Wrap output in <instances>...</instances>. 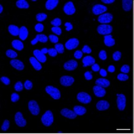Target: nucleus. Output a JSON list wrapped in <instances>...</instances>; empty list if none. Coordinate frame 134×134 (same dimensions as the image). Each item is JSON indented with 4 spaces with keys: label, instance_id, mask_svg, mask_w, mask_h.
<instances>
[{
    "label": "nucleus",
    "instance_id": "nucleus-1",
    "mask_svg": "<svg viewBox=\"0 0 134 134\" xmlns=\"http://www.w3.org/2000/svg\"><path fill=\"white\" fill-rule=\"evenodd\" d=\"M41 122L46 127H49L53 123V113L50 110H47L41 117Z\"/></svg>",
    "mask_w": 134,
    "mask_h": 134
},
{
    "label": "nucleus",
    "instance_id": "nucleus-2",
    "mask_svg": "<svg viewBox=\"0 0 134 134\" xmlns=\"http://www.w3.org/2000/svg\"><path fill=\"white\" fill-rule=\"evenodd\" d=\"M45 90L46 93L54 99H59L61 97V93L58 88H54L52 86H48L45 88Z\"/></svg>",
    "mask_w": 134,
    "mask_h": 134
},
{
    "label": "nucleus",
    "instance_id": "nucleus-3",
    "mask_svg": "<svg viewBox=\"0 0 134 134\" xmlns=\"http://www.w3.org/2000/svg\"><path fill=\"white\" fill-rule=\"evenodd\" d=\"M97 31L100 34L109 35L113 31V27L108 24H101L97 27Z\"/></svg>",
    "mask_w": 134,
    "mask_h": 134
},
{
    "label": "nucleus",
    "instance_id": "nucleus-4",
    "mask_svg": "<svg viewBox=\"0 0 134 134\" xmlns=\"http://www.w3.org/2000/svg\"><path fill=\"white\" fill-rule=\"evenodd\" d=\"M77 100L79 102L84 104H88L92 101V97L85 92H80L77 96Z\"/></svg>",
    "mask_w": 134,
    "mask_h": 134
},
{
    "label": "nucleus",
    "instance_id": "nucleus-5",
    "mask_svg": "<svg viewBox=\"0 0 134 134\" xmlns=\"http://www.w3.org/2000/svg\"><path fill=\"white\" fill-rule=\"evenodd\" d=\"M117 105L118 109L120 110H124L126 106V97L124 94H117Z\"/></svg>",
    "mask_w": 134,
    "mask_h": 134
},
{
    "label": "nucleus",
    "instance_id": "nucleus-6",
    "mask_svg": "<svg viewBox=\"0 0 134 134\" xmlns=\"http://www.w3.org/2000/svg\"><path fill=\"white\" fill-rule=\"evenodd\" d=\"M113 16L111 13H105L101 14L98 18L99 23L101 24H108L113 21Z\"/></svg>",
    "mask_w": 134,
    "mask_h": 134
},
{
    "label": "nucleus",
    "instance_id": "nucleus-7",
    "mask_svg": "<svg viewBox=\"0 0 134 134\" xmlns=\"http://www.w3.org/2000/svg\"><path fill=\"white\" fill-rule=\"evenodd\" d=\"M28 109L34 115H37L40 113V107L35 101H30L28 102Z\"/></svg>",
    "mask_w": 134,
    "mask_h": 134
},
{
    "label": "nucleus",
    "instance_id": "nucleus-8",
    "mask_svg": "<svg viewBox=\"0 0 134 134\" xmlns=\"http://www.w3.org/2000/svg\"><path fill=\"white\" fill-rule=\"evenodd\" d=\"M15 122L16 124L19 127H25L26 125L27 122L25 120L24 117H23L22 114L20 112H18L15 114Z\"/></svg>",
    "mask_w": 134,
    "mask_h": 134
},
{
    "label": "nucleus",
    "instance_id": "nucleus-9",
    "mask_svg": "<svg viewBox=\"0 0 134 134\" xmlns=\"http://www.w3.org/2000/svg\"><path fill=\"white\" fill-rule=\"evenodd\" d=\"M64 11L67 15H72L75 13V8L74 7L73 3L69 1V2L65 4V5L64 6Z\"/></svg>",
    "mask_w": 134,
    "mask_h": 134
},
{
    "label": "nucleus",
    "instance_id": "nucleus-10",
    "mask_svg": "<svg viewBox=\"0 0 134 134\" xmlns=\"http://www.w3.org/2000/svg\"><path fill=\"white\" fill-rule=\"evenodd\" d=\"M79 44V41L77 39L72 38L67 40V42L65 44V47L68 50H73V49L77 47Z\"/></svg>",
    "mask_w": 134,
    "mask_h": 134
},
{
    "label": "nucleus",
    "instance_id": "nucleus-11",
    "mask_svg": "<svg viewBox=\"0 0 134 134\" xmlns=\"http://www.w3.org/2000/svg\"><path fill=\"white\" fill-rule=\"evenodd\" d=\"M107 8L105 6L102 5H95L92 8V12L95 15H98V14H103V13L106 12L107 11Z\"/></svg>",
    "mask_w": 134,
    "mask_h": 134
},
{
    "label": "nucleus",
    "instance_id": "nucleus-12",
    "mask_svg": "<svg viewBox=\"0 0 134 134\" xmlns=\"http://www.w3.org/2000/svg\"><path fill=\"white\" fill-rule=\"evenodd\" d=\"M61 84L64 86H70L74 82V79L69 76H63L60 79Z\"/></svg>",
    "mask_w": 134,
    "mask_h": 134
},
{
    "label": "nucleus",
    "instance_id": "nucleus-13",
    "mask_svg": "<svg viewBox=\"0 0 134 134\" xmlns=\"http://www.w3.org/2000/svg\"><path fill=\"white\" fill-rule=\"evenodd\" d=\"M61 114L65 117L69 118V119H75L77 117V114L74 111L69 110L68 109H63L61 110Z\"/></svg>",
    "mask_w": 134,
    "mask_h": 134
},
{
    "label": "nucleus",
    "instance_id": "nucleus-14",
    "mask_svg": "<svg viewBox=\"0 0 134 134\" xmlns=\"http://www.w3.org/2000/svg\"><path fill=\"white\" fill-rule=\"evenodd\" d=\"M78 66L77 62L74 60H71L68 61V62H66L64 65V68L65 70H68V71H72V70H75Z\"/></svg>",
    "mask_w": 134,
    "mask_h": 134
},
{
    "label": "nucleus",
    "instance_id": "nucleus-15",
    "mask_svg": "<svg viewBox=\"0 0 134 134\" xmlns=\"http://www.w3.org/2000/svg\"><path fill=\"white\" fill-rule=\"evenodd\" d=\"M93 92L95 95L98 97H102L106 94V90L104 89V88L98 85L93 87Z\"/></svg>",
    "mask_w": 134,
    "mask_h": 134
},
{
    "label": "nucleus",
    "instance_id": "nucleus-16",
    "mask_svg": "<svg viewBox=\"0 0 134 134\" xmlns=\"http://www.w3.org/2000/svg\"><path fill=\"white\" fill-rule=\"evenodd\" d=\"M33 55L40 62L45 63L46 61V57L45 55V54L41 52V50H35L33 51Z\"/></svg>",
    "mask_w": 134,
    "mask_h": 134
},
{
    "label": "nucleus",
    "instance_id": "nucleus-17",
    "mask_svg": "<svg viewBox=\"0 0 134 134\" xmlns=\"http://www.w3.org/2000/svg\"><path fill=\"white\" fill-rule=\"evenodd\" d=\"M82 62L84 63L83 67H86L94 65L95 63V60L92 56H86L83 58Z\"/></svg>",
    "mask_w": 134,
    "mask_h": 134
},
{
    "label": "nucleus",
    "instance_id": "nucleus-18",
    "mask_svg": "<svg viewBox=\"0 0 134 134\" xmlns=\"http://www.w3.org/2000/svg\"><path fill=\"white\" fill-rule=\"evenodd\" d=\"M110 107V103L108 101H100L97 102V108L99 110H107Z\"/></svg>",
    "mask_w": 134,
    "mask_h": 134
},
{
    "label": "nucleus",
    "instance_id": "nucleus-19",
    "mask_svg": "<svg viewBox=\"0 0 134 134\" xmlns=\"http://www.w3.org/2000/svg\"><path fill=\"white\" fill-rule=\"evenodd\" d=\"M10 63L14 68L18 70H22L24 68V65L23 64L22 62L18 60L13 59L10 62Z\"/></svg>",
    "mask_w": 134,
    "mask_h": 134
},
{
    "label": "nucleus",
    "instance_id": "nucleus-20",
    "mask_svg": "<svg viewBox=\"0 0 134 134\" xmlns=\"http://www.w3.org/2000/svg\"><path fill=\"white\" fill-rule=\"evenodd\" d=\"M104 42L107 47H113L115 44V40L111 35H106L104 37Z\"/></svg>",
    "mask_w": 134,
    "mask_h": 134
},
{
    "label": "nucleus",
    "instance_id": "nucleus-21",
    "mask_svg": "<svg viewBox=\"0 0 134 134\" xmlns=\"http://www.w3.org/2000/svg\"><path fill=\"white\" fill-rule=\"evenodd\" d=\"M96 84L103 88H107L110 85V82L107 79L105 78H99L96 80Z\"/></svg>",
    "mask_w": 134,
    "mask_h": 134
},
{
    "label": "nucleus",
    "instance_id": "nucleus-22",
    "mask_svg": "<svg viewBox=\"0 0 134 134\" xmlns=\"http://www.w3.org/2000/svg\"><path fill=\"white\" fill-rule=\"evenodd\" d=\"M59 1L58 0H48L46 3V8L48 10H52L56 7L57 5H58Z\"/></svg>",
    "mask_w": 134,
    "mask_h": 134
},
{
    "label": "nucleus",
    "instance_id": "nucleus-23",
    "mask_svg": "<svg viewBox=\"0 0 134 134\" xmlns=\"http://www.w3.org/2000/svg\"><path fill=\"white\" fill-rule=\"evenodd\" d=\"M30 62L31 64L33 66V67L36 70H40L41 69V68H42L40 62L35 57H30Z\"/></svg>",
    "mask_w": 134,
    "mask_h": 134
},
{
    "label": "nucleus",
    "instance_id": "nucleus-24",
    "mask_svg": "<svg viewBox=\"0 0 134 134\" xmlns=\"http://www.w3.org/2000/svg\"><path fill=\"white\" fill-rule=\"evenodd\" d=\"M132 0H123L122 1V8L125 11H129L132 8Z\"/></svg>",
    "mask_w": 134,
    "mask_h": 134
},
{
    "label": "nucleus",
    "instance_id": "nucleus-25",
    "mask_svg": "<svg viewBox=\"0 0 134 134\" xmlns=\"http://www.w3.org/2000/svg\"><path fill=\"white\" fill-rule=\"evenodd\" d=\"M28 32L27 29L25 26H22L20 28V32H19V37L21 40H25L28 37Z\"/></svg>",
    "mask_w": 134,
    "mask_h": 134
},
{
    "label": "nucleus",
    "instance_id": "nucleus-26",
    "mask_svg": "<svg viewBox=\"0 0 134 134\" xmlns=\"http://www.w3.org/2000/svg\"><path fill=\"white\" fill-rule=\"evenodd\" d=\"M8 31L11 35L14 36H17L19 35L20 29L17 26L14 25H10L8 27Z\"/></svg>",
    "mask_w": 134,
    "mask_h": 134
},
{
    "label": "nucleus",
    "instance_id": "nucleus-27",
    "mask_svg": "<svg viewBox=\"0 0 134 134\" xmlns=\"http://www.w3.org/2000/svg\"><path fill=\"white\" fill-rule=\"evenodd\" d=\"M74 111L79 115H82L87 112V109L81 106H76L74 107Z\"/></svg>",
    "mask_w": 134,
    "mask_h": 134
},
{
    "label": "nucleus",
    "instance_id": "nucleus-28",
    "mask_svg": "<svg viewBox=\"0 0 134 134\" xmlns=\"http://www.w3.org/2000/svg\"><path fill=\"white\" fill-rule=\"evenodd\" d=\"M13 47L17 50H22L24 48V44L21 41L18 40H14L12 42Z\"/></svg>",
    "mask_w": 134,
    "mask_h": 134
},
{
    "label": "nucleus",
    "instance_id": "nucleus-29",
    "mask_svg": "<svg viewBox=\"0 0 134 134\" xmlns=\"http://www.w3.org/2000/svg\"><path fill=\"white\" fill-rule=\"evenodd\" d=\"M16 6L20 9H27L29 8V5L25 0H19L16 2Z\"/></svg>",
    "mask_w": 134,
    "mask_h": 134
},
{
    "label": "nucleus",
    "instance_id": "nucleus-30",
    "mask_svg": "<svg viewBox=\"0 0 134 134\" xmlns=\"http://www.w3.org/2000/svg\"><path fill=\"white\" fill-rule=\"evenodd\" d=\"M36 38L40 42L46 43L48 41V37L44 34H38L36 36Z\"/></svg>",
    "mask_w": 134,
    "mask_h": 134
},
{
    "label": "nucleus",
    "instance_id": "nucleus-31",
    "mask_svg": "<svg viewBox=\"0 0 134 134\" xmlns=\"http://www.w3.org/2000/svg\"><path fill=\"white\" fill-rule=\"evenodd\" d=\"M7 57H9L11 58H15L17 57V54L15 52L13 51L12 50H8L6 52Z\"/></svg>",
    "mask_w": 134,
    "mask_h": 134
},
{
    "label": "nucleus",
    "instance_id": "nucleus-32",
    "mask_svg": "<svg viewBox=\"0 0 134 134\" xmlns=\"http://www.w3.org/2000/svg\"><path fill=\"white\" fill-rule=\"evenodd\" d=\"M46 18H47V15L45 13H39L36 16V19L39 22L43 21L46 19Z\"/></svg>",
    "mask_w": 134,
    "mask_h": 134
},
{
    "label": "nucleus",
    "instance_id": "nucleus-33",
    "mask_svg": "<svg viewBox=\"0 0 134 134\" xmlns=\"http://www.w3.org/2000/svg\"><path fill=\"white\" fill-rule=\"evenodd\" d=\"M54 47H55V49L57 50L58 53H59V54H62L64 52V46L62 44H56Z\"/></svg>",
    "mask_w": 134,
    "mask_h": 134
},
{
    "label": "nucleus",
    "instance_id": "nucleus-34",
    "mask_svg": "<svg viewBox=\"0 0 134 134\" xmlns=\"http://www.w3.org/2000/svg\"><path fill=\"white\" fill-rule=\"evenodd\" d=\"M23 84L20 81L17 82L14 85V89L17 91H21L23 89Z\"/></svg>",
    "mask_w": 134,
    "mask_h": 134
},
{
    "label": "nucleus",
    "instance_id": "nucleus-35",
    "mask_svg": "<svg viewBox=\"0 0 134 134\" xmlns=\"http://www.w3.org/2000/svg\"><path fill=\"white\" fill-rule=\"evenodd\" d=\"M122 54L119 51H116L114 53L113 55V58L114 61H118L121 58Z\"/></svg>",
    "mask_w": 134,
    "mask_h": 134
},
{
    "label": "nucleus",
    "instance_id": "nucleus-36",
    "mask_svg": "<svg viewBox=\"0 0 134 134\" xmlns=\"http://www.w3.org/2000/svg\"><path fill=\"white\" fill-rule=\"evenodd\" d=\"M51 24L54 27H59L61 24V20L59 18H56L51 22Z\"/></svg>",
    "mask_w": 134,
    "mask_h": 134
},
{
    "label": "nucleus",
    "instance_id": "nucleus-37",
    "mask_svg": "<svg viewBox=\"0 0 134 134\" xmlns=\"http://www.w3.org/2000/svg\"><path fill=\"white\" fill-rule=\"evenodd\" d=\"M9 127V121L8 120H5L4 122H3L2 127H1V130L3 131L7 130V129Z\"/></svg>",
    "mask_w": 134,
    "mask_h": 134
},
{
    "label": "nucleus",
    "instance_id": "nucleus-38",
    "mask_svg": "<svg viewBox=\"0 0 134 134\" xmlns=\"http://www.w3.org/2000/svg\"><path fill=\"white\" fill-rule=\"evenodd\" d=\"M118 79L119 80L122 81H126L129 79V76L127 75L126 74H124V73H120L118 75Z\"/></svg>",
    "mask_w": 134,
    "mask_h": 134
},
{
    "label": "nucleus",
    "instance_id": "nucleus-39",
    "mask_svg": "<svg viewBox=\"0 0 134 134\" xmlns=\"http://www.w3.org/2000/svg\"><path fill=\"white\" fill-rule=\"evenodd\" d=\"M99 57L102 60H105L107 58V54L105 50H101L99 53Z\"/></svg>",
    "mask_w": 134,
    "mask_h": 134
},
{
    "label": "nucleus",
    "instance_id": "nucleus-40",
    "mask_svg": "<svg viewBox=\"0 0 134 134\" xmlns=\"http://www.w3.org/2000/svg\"><path fill=\"white\" fill-rule=\"evenodd\" d=\"M48 54L49 55L51 56V57H56V56L57 55L58 52H57V50H56L55 49H53V48H51V49H48Z\"/></svg>",
    "mask_w": 134,
    "mask_h": 134
},
{
    "label": "nucleus",
    "instance_id": "nucleus-41",
    "mask_svg": "<svg viewBox=\"0 0 134 134\" xmlns=\"http://www.w3.org/2000/svg\"><path fill=\"white\" fill-rule=\"evenodd\" d=\"M35 29L38 32H41L44 29V26L41 23H38L35 27Z\"/></svg>",
    "mask_w": 134,
    "mask_h": 134
},
{
    "label": "nucleus",
    "instance_id": "nucleus-42",
    "mask_svg": "<svg viewBox=\"0 0 134 134\" xmlns=\"http://www.w3.org/2000/svg\"><path fill=\"white\" fill-rule=\"evenodd\" d=\"M24 87L26 88L27 89L29 90V89H31L33 87V84H32V82L29 80H27L24 83Z\"/></svg>",
    "mask_w": 134,
    "mask_h": 134
},
{
    "label": "nucleus",
    "instance_id": "nucleus-43",
    "mask_svg": "<svg viewBox=\"0 0 134 134\" xmlns=\"http://www.w3.org/2000/svg\"><path fill=\"white\" fill-rule=\"evenodd\" d=\"M51 31H53V32L55 33L56 34L58 35V36L61 35V32H62V31H61V28H60V27H52Z\"/></svg>",
    "mask_w": 134,
    "mask_h": 134
},
{
    "label": "nucleus",
    "instance_id": "nucleus-44",
    "mask_svg": "<svg viewBox=\"0 0 134 134\" xmlns=\"http://www.w3.org/2000/svg\"><path fill=\"white\" fill-rule=\"evenodd\" d=\"M121 72L124 73H128L130 71L129 66L127 65H123L121 67Z\"/></svg>",
    "mask_w": 134,
    "mask_h": 134
},
{
    "label": "nucleus",
    "instance_id": "nucleus-45",
    "mask_svg": "<svg viewBox=\"0 0 134 134\" xmlns=\"http://www.w3.org/2000/svg\"><path fill=\"white\" fill-rule=\"evenodd\" d=\"M49 39L50 40V41L52 43H54V44H56V43L58 42V37L57 36H54V35H49Z\"/></svg>",
    "mask_w": 134,
    "mask_h": 134
},
{
    "label": "nucleus",
    "instance_id": "nucleus-46",
    "mask_svg": "<svg viewBox=\"0 0 134 134\" xmlns=\"http://www.w3.org/2000/svg\"><path fill=\"white\" fill-rule=\"evenodd\" d=\"M83 53L82 51H80V50H77L75 53H74V57L77 59H80V58L82 57Z\"/></svg>",
    "mask_w": 134,
    "mask_h": 134
},
{
    "label": "nucleus",
    "instance_id": "nucleus-47",
    "mask_svg": "<svg viewBox=\"0 0 134 134\" xmlns=\"http://www.w3.org/2000/svg\"><path fill=\"white\" fill-rule=\"evenodd\" d=\"M19 99V96L17 93H14L11 95V101L13 102H15Z\"/></svg>",
    "mask_w": 134,
    "mask_h": 134
},
{
    "label": "nucleus",
    "instance_id": "nucleus-48",
    "mask_svg": "<svg viewBox=\"0 0 134 134\" xmlns=\"http://www.w3.org/2000/svg\"><path fill=\"white\" fill-rule=\"evenodd\" d=\"M0 80L6 85H8V84H10V80L7 77H6V76H2Z\"/></svg>",
    "mask_w": 134,
    "mask_h": 134
},
{
    "label": "nucleus",
    "instance_id": "nucleus-49",
    "mask_svg": "<svg viewBox=\"0 0 134 134\" xmlns=\"http://www.w3.org/2000/svg\"><path fill=\"white\" fill-rule=\"evenodd\" d=\"M84 76H85V79L87 80H91L93 78L92 72H90V71H86L84 74Z\"/></svg>",
    "mask_w": 134,
    "mask_h": 134
},
{
    "label": "nucleus",
    "instance_id": "nucleus-50",
    "mask_svg": "<svg viewBox=\"0 0 134 134\" xmlns=\"http://www.w3.org/2000/svg\"><path fill=\"white\" fill-rule=\"evenodd\" d=\"M82 52L85 53V54H90L92 52V49L88 45H84V47L82 49Z\"/></svg>",
    "mask_w": 134,
    "mask_h": 134
},
{
    "label": "nucleus",
    "instance_id": "nucleus-51",
    "mask_svg": "<svg viewBox=\"0 0 134 134\" xmlns=\"http://www.w3.org/2000/svg\"><path fill=\"white\" fill-rule=\"evenodd\" d=\"M65 26L66 27V30L67 31H69L73 29V26H72V24L71 23H66L64 24Z\"/></svg>",
    "mask_w": 134,
    "mask_h": 134
},
{
    "label": "nucleus",
    "instance_id": "nucleus-52",
    "mask_svg": "<svg viewBox=\"0 0 134 134\" xmlns=\"http://www.w3.org/2000/svg\"><path fill=\"white\" fill-rule=\"evenodd\" d=\"M92 69L93 71H95V72H97V71H100V66H99L98 64H97V63H95L94 65H92Z\"/></svg>",
    "mask_w": 134,
    "mask_h": 134
},
{
    "label": "nucleus",
    "instance_id": "nucleus-53",
    "mask_svg": "<svg viewBox=\"0 0 134 134\" xmlns=\"http://www.w3.org/2000/svg\"><path fill=\"white\" fill-rule=\"evenodd\" d=\"M100 74L103 77H105V76H107V72H106V71L105 69H101L100 70Z\"/></svg>",
    "mask_w": 134,
    "mask_h": 134
},
{
    "label": "nucleus",
    "instance_id": "nucleus-54",
    "mask_svg": "<svg viewBox=\"0 0 134 134\" xmlns=\"http://www.w3.org/2000/svg\"><path fill=\"white\" fill-rule=\"evenodd\" d=\"M115 70H116L115 67H114V66H113V65L109 66L108 68V70L109 72H110V73L114 72V71H115Z\"/></svg>",
    "mask_w": 134,
    "mask_h": 134
},
{
    "label": "nucleus",
    "instance_id": "nucleus-55",
    "mask_svg": "<svg viewBox=\"0 0 134 134\" xmlns=\"http://www.w3.org/2000/svg\"><path fill=\"white\" fill-rule=\"evenodd\" d=\"M103 3H106V4H111V3H114V0H102Z\"/></svg>",
    "mask_w": 134,
    "mask_h": 134
},
{
    "label": "nucleus",
    "instance_id": "nucleus-56",
    "mask_svg": "<svg viewBox=\"0 0 134 134\" xmlns=\"http://www.w3.org/2000/svg\"><path fill=\"white\" fill-rule=\"evenodd\" d=\"M41 52L43 53V54H47L48 52V49H46V48H43V49H41Z\"/></svg>",
    "mask_w": 134,
    "mask_h": 134
},
{
    "label": "nucleus",
    "instance_id": "nucleus-57",
    "mask_svg": "<svg viewBox=\"0 0 134 134\" xmlns=\"http://www.w3.org/2000/svg\"><path fill=\"white\" fill-rule=\"evenodd\" d=\"M38 42V40L35 37V38L34 39L31 41V44H32V45H35V44H37Z\"/></svg>",
    "mask_w": 134,
    "mask_h": 134
},
{
    "label": "nucleus",
    "instance_id": "nucleus-58",
    "mask_svg": "<svg viewBox=\"0 0 134 134\" xmlns=\"http://www.w3.org/2000/svg\"><path fill=\"white\" fill-rule=\"evenodd\" d=\"M2 10H3V8H2V5H0V13L2 12Z\"/></svg>",
    "mask_w": 134,
    "mask_h": 134
}]
</instances>
